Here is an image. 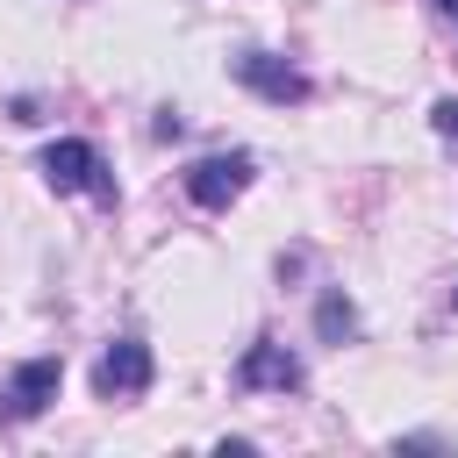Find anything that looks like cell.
Masks as SVG:
<instances>
[{
  "mask_svg": "<svg viewBox=\"0 0 458 458\" xmlns=\"http://www.w3.org/2000/svg\"><path fill=\"white\" fill-rule=\"evenodd\" d=\"M57 386H64V365H57V358L14 365V372H7V394H0V422H36V415L57 401Z\"/></svg>",
  "mask_w": 458,
  "mask_h": 458,
  "instance_id": "cell-5",
  "label": "cell"
},
{
  "mask_svg": "<svg viewBox=\"0 0 458 458\" xmlns=\"http://www.w3.org/2000/svg\"><path fill=\"white\" fill-rule=\"evenodd\" d=\"M315 329H322V344H344V336L358 329V308H351L344 293H322V301H315Z\"/></svg>",
  "mask_w": 458,
  "mask_h": 458,
  "instance_id": "cell-7",
  "label": "cell"
},
{
  "mask_svg": "<svg viewBox=\"0 0 458 458\" xmlns=\"http://www.w3.org/2000/svg\"><path fill=\"white\" fill-rule=\"evenodd\" d=\"M437 14H444V21H451V29H458V0H437Z\"/></svg>",
  "mask_w": 458,
  "mask_h": 458,
  "instance_id": "cell-9",
  "label": "cell"
},
{
  "mask_svg": "<svg viewBox=\"0 0 458 458\" xmlns=\"http://www.w3.org/2000/svg\"><path fill=\"white\" fill-rule=\"evenodd\" d=\"M229 72H236L250 93H265L272 107H301V100L315 93V79H308L301 64H286V57H265V50H236V57H229Z\"/></svg>",
  "mask_w": 458,
  "mask_h": 458,
  "instance_id": "cell-3",
  "label": "cell"
},
{
  "mask_svg": "<svg viewBox=\"0 0 458 458\" xmlns=\"http://www.w3.org/2000/svg\"><path fill=\"white\" fill-rule=\"evenodd\" d=\"M250 150H215V157H200V165H186V200L193 208H208V215H222L243 186H250Z\"/></svg>",
  "mask_w": 458,
  "mask_h": 458,
  "instance_id": "cell-2",
  "label": "cell"
},
{
  "mask_svg": "<svg viewBox=\"0 0 458 458\" xmlns=\"http://www.w3.org/2000/svg\"><path fill=\"white\" fill-rule=\"evenodd\" d=\"M150 344L143 336H114L107 351H100V365H93V394L100 401H136L143 386H150Z\"/></svg>",
  "mask_w": 458,
  "mask_h": 458,
  "instance_id": "cell-4",
  "label": "cell"
},
{
  "mask_svg": "<svg viewBox=\"0 0 458 458\" xmlns=\"http://www.w3.org/2000/svg\"><path fill=\"white\" fill-rule=\"evenodd\" d=\"M43 179H50V193H93L100 208H114V172L100 165V150L86 143V136H57V143H43Z\"/></svg>",
  "mask_w": 458,
  "mask_h": 458,
  "instance_id": "cell-1",
  "label": "cell"
},
{
  "mask_svg": "<svg viewBox=\"0 0 458 458\" xmlns=\"http://www.w3.org/2000/svg\"><path fill=\"white\" fill-rule=\"evenodd\" d=\"M308 372H301V358L286 351V344H272V336H258L243 358H236V386H250V394H293Z\"/></svg>",
  "mask_w": 458,
  "mask_h": 458,
  "instance_id": "cell-6",
  "label": "cell"
},
{
  "mask_svg": "<svg viewBox=\"0 0 458 458\" xmlns=\"http://www.w3.org/2000/svg\"><path fill=\"white\" fill-rule=\"evenodd\" d=\"M429 122H437V136H451V143H458V100H437V107H429Z\"/></svg>",
  "mask_w": 458,
  "mask_h": 458,
  "instance_id": "cell-8",
  "label": "cell"
},
{
  "mask_svg": "<svg viewBox=\"0 0 458 458\" xmlns=\"http://www.w3.org/2000/svg\"><path fill=\"white\" fill-rule=\"evenodd\" d=\"M451 308H458V286H451Z\"/></svg>",
  "mask_w": 458,
  "mask_h": 458,
  "instance_id": "cell-10",
  "label": "cell"
}]
</instances>
